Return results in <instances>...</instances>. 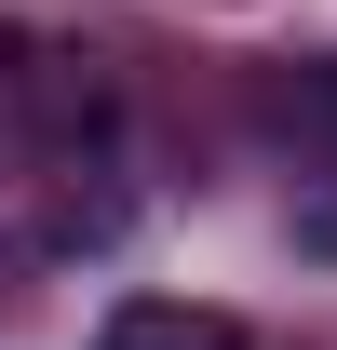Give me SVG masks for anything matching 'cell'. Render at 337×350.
Returning a JSON list of instances; mask_svg holds the SVG:
<instances>
[{
    "instance_id": "6da1fadb",
    "label": "cell",
    "mask_w": 337,
    "mask_h": 350,
    "mask_svg": "<svg viewBox=\"0 0 337 350\" xmlns=\"http://www.w3.org/2000/svg\"><path fill=\"white\" fill-rule=\"evenodd\" d=\"M95 350H243L216 310H175V297H135V310H108V337Z\"/></svg>"
}]
</instances>
